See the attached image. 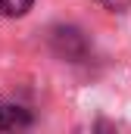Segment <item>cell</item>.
<instances>
[{
	"label": "cell",
	"mask_w": 131,
	"mask_h": 134,
	"mask_svg": "<svg viewBox=\"0 0 131 134\" xmlns=\"http://www.w3.org/2000/svg\"><path fill=\"white\" fill-rule=\"evenodd\" d=\"M50 44H53L56 56L72 59V63H78V59L88 53V41H84V34L78 31V28H53Z\"/></svg>",
	"instance_id": "obj_1"
},
{
	"label": "cell",
	"mask_w": 131,
	"mask_h": 134,
	"mask_svg": "<svg viewBox=\"0 0 131 134\" xmlns=\"http://www.w3.org/2000/svg\"><path fill=\"white\" fill-rule=\"evenodd\" d=\"M31 3L34 0H0V13L16 19V16H25V13L31 9Z\"/></svg>",
	"instance_id": "obj_2"
},
{
	"label": "cell",
	"mask_w": 131,
	"mask_h": 134,
	"mask_svg": "<svg viewBox=\"0 0 131 134\" xmlns=\"http://www.w3.org/2000/svg\"><path fill=\"white\" fill-rule=\"evenodd\" d=\"M0 131H6V112H3V106H0Z\"/></svg>",
	"instance_id": "obj_3"
},
{
	"label": "cell",
	"mask_w": 131,
	"mask_h": 134,
	"mask_svg": "<svg viewBox=\"0 0 131 134\" xmlns=\"http://www.w3.org/2000/svg\"><path fill=\"white\" fill-rule=\"evenodd\" d=\"M109 3H112V0H109Z\"/></svg>",
	"instance_id": "obj_4"
}]
</instances>
